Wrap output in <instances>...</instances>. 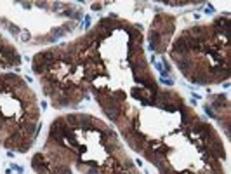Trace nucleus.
I'll return each mask as SVG.
<instances>
[{
  "label": "nucleus",
  "instance_id": "obj_1",
  "mask_svg": "<svg viewBox=\"0 0 231 174\" xmlns=\"http://www.w3.org/2000/svg\"><path fill=\"white\" fill-rule=\"evenodd\" d=\"M31 167H33L38 174H49V173H51L49 160H47L42 153H37L33 158H31Z\"/></svg>",
  "mask_w": 231,
  "mask_h": 174
},
{
  "label": "nucleus",
  "instance_id": "obj_2",
  "mask_svg": "<svg viewBox=\"0 0 231 174\" xmlns=\"http://www.w3.org/2000/svg\"><path fill=\"white\" fill-rule=\"evenodd\" d=\"M21 134L33 137V136L37 134V120H26V122H23V132Z\"/></svg>",
  "mask_w": 231,
  "mask_h": 174
},
{
  "label": "nucleus",
  "instance_id": "obj_3",
  "mask_svg": "<svg viewBox=\"0 0 231 174\" xmlns=\"http://www.w3.org/2000/svg\"><path fill=\"white\" fill-rule=\"evenodd\" d=\"M63 120L66 122L70 129H78V115H66L63 117Z\"/></svg>",
  "mask_w": 231,
  "mask_h": 174
},
{
  "label": "nucleus",
  "instance_id": "obj_4",
  "mask_svg": "<svg viewBox=\"0 0 231 174\" xmlns=\"http://www.w3.org/2000/svg\"><path fill=\"white\" fill-rule=\"evenodd\" d=\"M110 97H111V99H120V101H123V99H125V94L120 92V91H115V92L110 94Z\"/></svg>",
  "mask_w": 231,
  "mask_h": 174
},
{
  "label": "nucleus",
  "instance_id": "obj_5",
  "mask_svg": "<svg viewBox=\"0 0 231 174\" xmlns=\"http://www.w3.org/2000/svg\"><path fill=\"white\" fill-rule=\"evenodd\" d=\"M205 112H207V115H209V117H212V118H217V113H215V112L210 108V105H205Z\"/></svg>",
  "mask_w": 231,
  "mask_h": 174
},
{
  "label": "nucleus",
  "instance_id": "obj_6",
  "mask_svg": "<svg viewBox=\"0 0 231 174\" xmlns=\"http://www.w3.org/2000/svg\"><path fill=\"white\" fill-rule=\"evenodd\" d=\"M64 33H66V32H64L63 28H56V30H54V37H56V39H58V37H63Z\"/></svg>",
  "mask_w": 231,
  "mask_h": 174
},
{
  "label": "nucleus",
  "instance_id": "obj_7",
  "mask_svg": "<svg viewBox=\"0 0 231 174\" xmlns=\"http://www.w3.org/2000/svg\"><path fill=\"white\" fill-rule=\"evenodd\" d=\"M9 30H11L12 33H19V28H18V26H14V24H9Z\"/></svg>",
  "mask_w": 231,
  "mask_h": 174
},
{
  "label": "nucleus",
  "instance_id": "obj_8",
  "mask_svg": "<svg viewBox=\"0 0 231 174\" xmlns=\"http://www.w3.org/2000/svg\"><path fill=\"white\" fill-rule=\"evenodd\" d=\"M85 174H99V171H97V167H92V169H89Z\"/></svg>",
  "mask_w": 231,
  "mask_h": 174
},
{
  "label": "nucleus",
  "instance_id": "obj_9",
  "mask_svg": "<svg viewBox=\"0 0 231 174\" xmlns=\"http://www.w3.org/2000/svg\"><path fill=\"white\" fill-rule=\"evenodd\" d=\"M99 9H101V4H94L92 5V11H99Z\"/></svg>",
  "mask_w": 231,
  "mask_h": 174
},
{
  "label": "nucleus",
  "instance_id": "obj_10",
  "mask_svg": "<svg viewBox=\"0 0 231 174\" xmlns=\"http://www.w3.org/2000/svg\"><path fill=\"white\" fill-rule=\"evenodd\" d=\"M4 125H5V120H4V118H2V117H0V131H2V129H4Z\"/></svg>",
  "mask_w": 231,
  "mask_h": 174
}]
</instances>
